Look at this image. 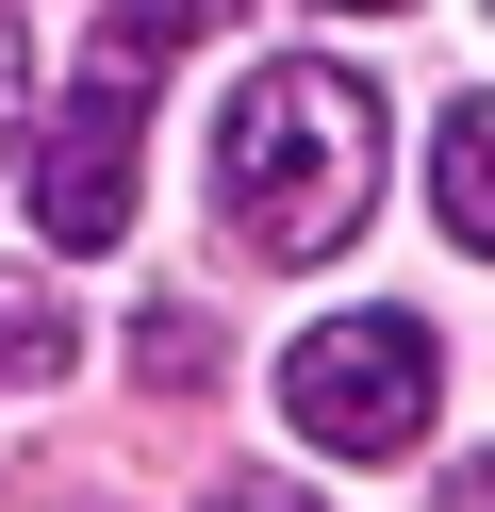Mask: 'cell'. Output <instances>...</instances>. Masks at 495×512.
I'll return each instance as SVG.
<instances>
[{
	"instance_id": "obj_11",
	"label": "cell",
	"mask_w": 495,
	"mask_h": 512,
	"mask_svg": "<svg viewBox=\"0 0 495 512\" xmlns=\"http://www.w3.org/2000/svg\"><path fill=\"white\" fill-rule=\"evenodd\" d=\"M347 17H396V0H347Z\"/></svg>"
},
{
	"instance_id": "obj_10",
	"label": "cell",
	"mask_w": 495,
	"mask_h": 512,
	"mask_svg": "<svg viewBox=\"0 0 495 512\" xmlns=\"http://www.w3.org/2000/svg\"><path fill=\"white\" fill-rule=\"evenodd\" d=\"M429 512H495V446H479V463H446V479H429Z\"/></svg>"
},
{
	"instance_id": "obj_9",
	"label": "cell",
	"mask_w": 495,
	"mask_h": 512,
	"mask_svg": "<svg viewBox=\"0 0 495 512\" xmlns=\"http://www.w3.org/2000/svg\"><path fill=\"white\" fill-rule=\"evenodd\" d=\"M17 133H33V67H17V0H0V166H17Z\"/></svg>"
},
{
	"instance_id": "obj_5",
	"label": "cell",
	"mask_w": 495,
	"mask_h": 512,
	"mask_svg": "<svg viewBox=\"0 0 495 512\" xmlns=\"http://www.w3.org/2000/svg\"><path fill=\"white\" fill-rule=\"evenodd\" d=\"M66 364H83V314H66V281H0V397H50Z\"/></svg>"
},
{
	"instance_id": "obj_1",
	"label": "cell",
	"mask_w": 495,
	"mask_h": 512,
	"mask_svg": "<svg viewBox=\"0 0 495 512\" xmlns=\"http://www.w3.org/2000/svg\"><path fill=\"white\" fill-rule=\"evenodd\" d=\"M380 215V83L281 50L215 100V232L248 265H330V248Z\"/></svg>"
},
{
	"instance_id": "obj_8",
	"label": "cell",
	"mask_w": 495,
	"mask_h": 512,
	"mask_svg": "<svg viewBox=\"0 0 495 512\" xmlns=\"http://www.w3.org/2000/svg\"><path fill=\"white\" fill-rule=\"evenodd\" d=\"M198 512H314V479H281V463H231Z\"/></svg>"
},
{
	"instance_id": "obj_7",
	"label": "cell",
	"mask_w": 495,
	"mask_h": 512,
	"mask_svg": "<svg viewBox=\"0 0 495 512\" xmlns=\"http://www.w3.org/2000/svg\"><path fill=\"white\" fill-rule=\"evenodd\" d=\"M132 331H149V347H132V364H149L165 397H198V380H215V331H198L182 298H165V314H132Z\"/></svg>"
},
{
	"instance_id": "obj_6",
	"label": "cell",
	"mask_w": 495,
	"mask_h": 512,
	"mask_svg": "<svg viewBox=\"0 0 495 512\" xmlns=\"http://www.w3.org/2000/svg\"><path fill=\"white\" fill-rule=\"evenodd\" d=\"M248 0H99V50L116 67H165V50H198V34H231Z\"/></svg>"
},
{
	"instance_id": "obj_2",
	"label": "cell",
	"mask_w": 495,
	"mask_h": 512,
	"mask_svg": "<svg viewBox=\"0 0 495 512\" xmlns=\"http://www.w3.org/2000/svg\"><path fill=\"white\" fill-rule=\"evenodd\" d=\"M429 397H446L429 314H314V331L281 347V430L330 446V463H396V446H429Z\"/></svg>"
},
{
	"instance_id": "obj_4",
	"label": "cell",
	"mask_w": 495,
	"mask_h": 512,
	"mask_svg": "<svg viewBox=\"0 0 495 512\" xmlns=\"http://www.w3.org/2000/svg\"><path fill=\"white\" fill-rule=\"evenodd\" d=\"M429 199H446V232L495 265V100H446V133H429Z\"/></svg>"
},
{
	"instance_id": "obj_3",
	"label": "cell",
	"mask_w": 495,
	"mask_h": 512,
	"mask_svg": "<svg viewBox=\"0 0 495 512\" xmlns=\"http://www.w3.org/2000/svg\"><path fill=\"white\" fill-rule=\"evenodd\" d=\"M132 182H149V67L99 50V67L17 133V199H33L50 248H116V232H132Z\"/></svg>"
}]
</instances>
